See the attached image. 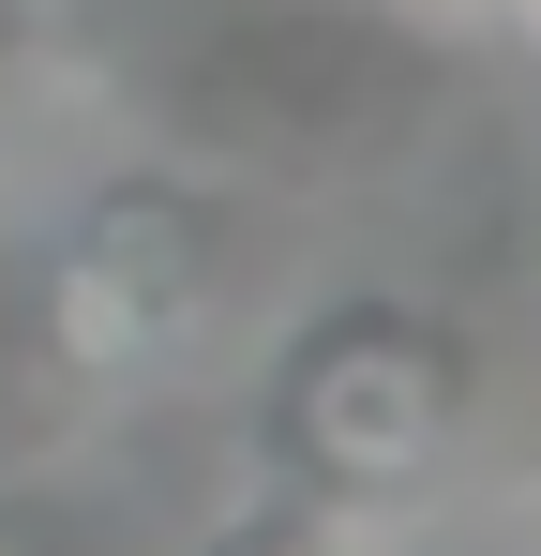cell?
Listing matches in <instances>:
<instances>
[{
	"instance_id": "cell-1",
	"label": "cell",
	"mask_w": 541,
	"mask_h": 556,
	"mask_svg": "<svg viewBox=\"0 0 541 556\" xmlns=\"http://www.w3.org/2000/svg\"><path fill=\"white\" fill-rule=\"evenodd\" d=\"M211 301H226L211 211L196 195H105L61 241V271H46V346L90 362V376H151V362H180L211 331Z\"/></svg>"
},
{
	"instance_id": "cell-2",
	"label": "cell",
	"mask_w": 541,
	"mask_h": 556,
	"mask_svg": "<svg viewBox=\"0 0 541 556\" xmlns=\"http://www.w3.org/2000/svg\"><path fill=\"white\" fill-rule=\"evenodd\" d=\"M466 421V362L422 316H347L286 362V452L331 481H422Z\"/></svg>"
},
{
	"instance_id": "cell-3",
	"label": "cell",
	"mask_w": 541,
	"mask_h": 556,
	"mask_svg": "<svg viewBox=\"0 0 541 556\" xmlns=\"http://www.w3.org/2000/svg\"><path fill=\"white\" fill-rule=\"evenodd\" d=\"M15 46H30V15H15V0H0V76H15Z\"/></svg>"
},
{
	"instance_id": "cell-4",
	"label": "cell",
	"mask_w": 541,
	"mask_h": 556,
	"mask_svg": "<svg viewBox=\"0 0 541 556\" xmlns=\"http://www.w3.org/2000/svg\"><path fill=\"white\" fill-rule=\"evenodd\" d=\"M527 15H541V0H527Z\"/></svg>"
}]
</instances>
